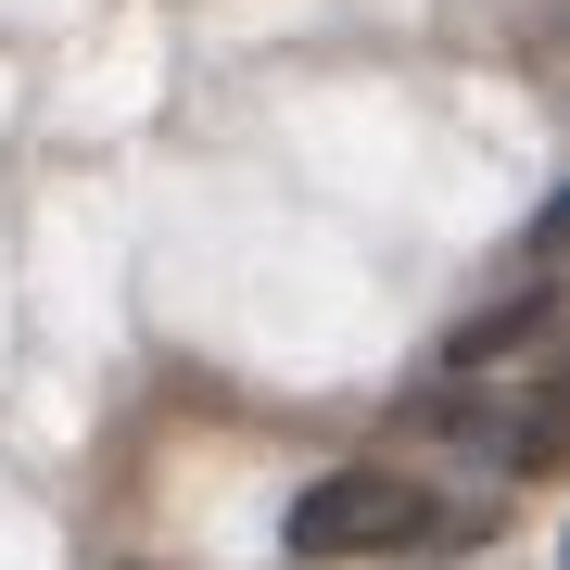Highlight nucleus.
I'll return each mask as SVG.
<instances>
[{
	"mask_svg": "<svg viewBox=\"0 0 570 570\" xmlns=\"http://www.w3.org/2000/svg\"><path fill=\"white\" fill-rule=\"evenodd\" d=\"M444 508L406 482V469H330V482L292 494V558H393V546H444Z\"/></svg>",
	"mask_w": 570,
	"mask_h": 570,
	"instance_id": "f257e3e1",
	"label": "nucleus"
},
{
	"mask_svg": "<svg viewBox=\"0 0 570 570\" xmlns=\"http://www.w3.org/2000/svg\"><path fill=\"white\" fill-rule=\"evenodd\" d=\"M520 330H546V292H520V305H508V317H482V330H456V343H444V355H456V367H482L494 343H520Z\"/></svg>",
	"mask_w": 570,
	"mask_h": 570,
	"instance_id": "f03ea898",
	"label": "nucleus"
}]
</instances>
